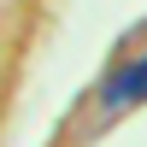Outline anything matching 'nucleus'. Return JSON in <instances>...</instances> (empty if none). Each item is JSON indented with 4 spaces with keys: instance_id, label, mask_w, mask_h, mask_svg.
<instances>
[{
    "instance_id": "nucleus-1",
    "label": "nucleus",
    "mask_w": 147,
    "mask_h": 147,
    "mask_svg": "<svg viewBox=\"0 0 147 147\" xmlns=\"http://www.w3.org/2000/svg\"><path fill=\"white\" fill-rule=\"evenodd\" d=\"M136 106H147V53L124 59V65L106 77V88H100V112H106V118L136 112Z\"/></svg>"
}]
</instances>
